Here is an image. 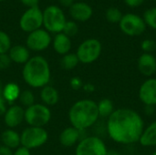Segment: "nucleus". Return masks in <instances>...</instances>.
<instances>
[{
  "mask_svg": "<svg viewBox=\"0 0 156 155\" xmlns=\"http://www.w3.org/2000/svg\"><path fill=\"white\" fill-rule=\"evenodd\" d=\"M79 63L80 61L76 53H68L62 56L60 59V66L63 69H66V70L74 69L78 66Z\"/></svg>",
  "mask_w": 156,
  "mask_h": 155,
  "instance_id": "obj_24",
  "label": "nucleus"
},
{
  "mask_svg": "<svg viewBox=\"0 0 156 155\" xmlns=\"http://www.w3.org/2000/svg\"><path fill=\"white\" fill-rule=\"evenodd\" d=\"M97 105L100 118L108 119L115 111L113 102L110 99H102L99 102H97Z\"/></svg>",
  "mask_w": 156,
  "mask_h": 155,
  "instance_id": "obj_23",
  "label": "nucleus"
},
{
  "mask_svg": "<svg viewBox=\"0 0 156 155\" xmlns=\"http://www.w3.org/2000/svg\"><path fill=\"white\" fill-rule=\"evenodd\" d=\"M106 130L109 137L116 143L129 145L139 143L144 130L142 116L133 109L115 110L107 119Z\"/></svg>",
  "mask_w": 156,
  "mask_h": 155,
  "instance_id": "obj_1",
  "label": "nucleus"
},
{
  "mask_svg": "<svg viewBox=\"0 0 156 155\" xmlns=\"http://www.w3.org/2000/svg\"><path fill=\"white\" fill-rule=\"evenodd\" d=\"M3 89H4V86H3L2 82L0 81V115H4L7 109L6 101L5 100V99L3 97Z\"/></svg>",
  "mask_w": 156,
  "mask_h": 155,
  "instance_id": "obj_33",
  "label": "nucleus"
},
{
  "mask_svg": "<svg viewBox=\"0 0 156 155\" xmlns=\"http://www.w3.org/2000/svg\"><path fill=\"white\" fill-rule=\"evenodd\" d=\"M140 73L147 78H152L156 73V58L152 53H143L137 61Z\"/></svg>",
  "mask_w": 156,
  "mask_h": 155,
  "instance_id": "obj_14",
  "label": "nucleus"
},
{
  "mask_svg": "<svg viewBox=\"0 0 156 155\" xmlns=\"http://www.w3.org/2000/svg\"><path fill=\"white\" fill-rule=\"evenodd\" d=\"M102 46L97 38H88L81 42L77 48L76 55L82 64H91L101 56Z\"/></svg>",
  "mask_w": 156,
  "mask_h": 155,
  "instance_id": "obj_7",
  "label": "nucleus"
},
{
  "mask_svg": "<svg viewBox=\"0 0 156 155\" xmlns=\"http://www.w3.org/2000/svg\"><path fill=\"white\" fill-rule=\"evenodd\" d=\"M83 84L84 83H83L82 79L79 77H73L69 80V86L74 90H79L82 89Z\"/></svg>",
  "mask_w": 156,
  "mask_h": 155,
  "instance_id": "obj_31",
  "label": "nucleus"
},
{
  "mask_svg": "<svg viewBox=\"0 0 156 155\" xmlns=\"http://www.w3.org/2000/svg\"><path fill=\"white\" fill-rule=\"evenodd\" d=\"M48 140V133L43 127L28 126L20 134L21 146L33 150L43 146Z\"/></svg>",
  "mask_w": 156,
  "mask_h": 155,
  "instance_id": "obj_6",
  "label": "nucleus"
},
{
  "mask_svg": "<svg viewBox=\"0 0 156 155\" xmlns=\"http://www.w3.org/2000/svg\"><path fill=\"white\" fill-rule=\"evenodd\" d=\"M121 10L117 7H110L105 12L106 19L111 23H119L122 17Z\"/></svg>",
  "mask_w": 156,
  "mask_h": 155,
  "instance_id": "obj_27",
  "label": "nucleus"
},
{
  "mask_svg": "<svg viewBox=\"0 0 156 155\" xmlns=\"http://www.w3.org/2000/svg\"><path fill=\"white\" fill-rule=\"evenodd\" d=\"M83 90L87 93H91L95 90V86L91 83H86V84H83V87H82Z\"/></svg>",
  "mask_w": 156,
  "mask_h": 155,
  "instance_id": "obj_38",
  "label": "nucleus"
},
{
  "mask_svg": "<svg viewBox=\"0 0 156 155\" xmlns=\"http://www.w3.org/2000/svg\"><path fill=\"white\" fill-rule=\"evenodd\" d=\"M11 59L8 56V53L0 54V69H6L11 65Z\"/></svg>",
  "mask_w": 156,
  "mask_h": 155,
  "instance_id": "obj_32",
  "label": "nucleus"
},
{
  "mask_svg": "<svg viewBox=\"0 0 156 155\" xmlns=\"http://www.w3.org/2000/svg\"><path fill=\"white\" fill-rule=\"evenodd\" d=\"M0 155H14V152L4 145L0 146Z\"/></svg>",
  "mask_w": 156,
  "mask_h": 155,
  "instance_id": "obj_37",
  "label": "nucleus"
},
{
  "mask_svg": "<svg viewBox=\"0 0 156 155\" xmlns=\"http://www.w3.org/2000/svg\"><path fill=\"white\" fill-rule=\"evenodd\" d=\"M92 14L91 6L85 2H74L69 7V15L75 21L86 22L92 16Z\"/></svg>",
  "mask_w": 156,
  "mask_h": 155,
  "instance_id": "obj_15",
  "label": "nucleus"
},
{
  "mask_svg": "<svg viewBox=\"0 0 156 155\" xmlns=\"http://www.w3.org/2000/svg\"><path fill=\"white\" fill-rule=\"evenodd\" d=\"M66 22L65 14L58 5H48L43 11V26L49 33H61Z\"/></svg>",
  "mask_w": 156,
  "mask_h": 155,
  "instance_id": "obj_4",
  "label": "nucleus"
},
{
  "mask_svg": "<svg viewBox=\"0 0 156 155\" xmlns=\"http://www.w3.org/2000/svg\"><path fill=\"white\" fill-rule=\"evenodd\" d=\"M43 26V11L38 7L27 8L19 19L20 28L27 33H31Z\"/></svg>",
  "mask_w": 156,
  "mask_h": 155,
  "instance_id": "obj_10",
  "label": "nucleus"
},
{
  "mask_svg": "<svg viewBox=\"0 0 156 155\" xmlns=\"http://www.w3.org/2000/svg\"><path fill=\"white\" fill-rule=\"evenodd\" d=\"M81 131L73 126L65 128L59 134V143L64 147H72L81 140Z\"/></svg>",
  "mask_w": 156,
  "mask_h": 155,
  "instance_id": "obj_16",
  "label": "nucleus"
},
{
  "mask_svg": "<svg viewBox=\"0 0 156 155\" xmlns=\"http://www.w3.org/2000/svg\"><path fill=\"white\" fill-rule=\"evenodd\" d=\"M40 99L44 105L55 106L59 100V94L56 88L50 85L43 87L40 90Z\"/></svg>",
  "mask_w": 156,
  "mask_h": 155,
  "instance_id": "obj_19",
  "label": "nucleus"
},
{
  "mask_svg": "<svg viewBox=\"0 0 156 155\" xmlns=\"http://www.w3.org/2000/svg\"><path fill=\"white\" fill-rule=\"evenodd\" d=\"M21 93L20 88L16 83L9 82L4 86L3 89V97L6 103H13L16 100H18L19 95Z\"/></svg>",
  "mask_w": 156,
  "mask_h": 155,
  "instance_id": "obj_22",
  "label": "nucleus"
},
{
  "mask_svg": "<svg viewBox=\"0 0 156 155\" xmlns=\"http://www.w3.org/2000/svg\"><path fill=\"white\" fill-rule=\"evenodd\" d=\"M20 2L24 5H26L27 8H31V7H37V6H38L39 0H20Z\"/></svg>",
  "mask_w": 156,
  "mask_h": 155,
  "instance_id": "obj_34",
  "label": "nucleus"
},
{
  "mask_svg": "<svg viewBox=\"0 0 156 155\" xmlns=\"http://www.w3.org/2000/svg\"><path fill=\"white\" fill-rule=\"evenodd\" d=\"M156 48V43L153 39H144L141 43V48L144 53H151Z\"/></svg>",
  "mask_w": 156,
  "mask_h": 155,
  "instance_id": "obj_30",
  "label": "nucleus"
},
{
  "mask_svg": "<svg viewBox=\"0 0 156 155\" xmlns=\"http://www.w3.org/2000/svg\"><path fill=\"white\" fill-rule=\"evenodd\" d=\"M154 106H144V113L146 115H153L154 112Z\"/></svg>",
  "mask_w": 156,
  "mask_h": 155,
  "instance_id": "obj_40",
  "label": "nucleus"
},
{
  "mask_svg": "<svg viewBox=\"0 0 156 155\" xmlns=\"http://www.w3.org/2000/svg\"><path fill=\"white\" fill-rule=\"evenodd\" d=\"M59 4L64 7H70L74 4V0H58Z\"/></svg>",
  "mask_w": 156,
  "mask_h": 155,
  "instance_id": "obj_39",
  "label": "nucleus"
},
{
  "mask_svg": "<svg viewBox=\"0 0 156 155\" xmlns=\"http://www.w3.org/2000/svg\"><path fill=\"white\" fill-rule=\"evenodd\" d=\"M107 155H121L119 152L115 151V150H108Z\"/></svg>",
  "mask_w": 156,
  "mask_h": 155,
  "instance_id": "obj_41",
  "label": "nucleus"
},
{
  "mask_svg": "<svg viewBox=\"0 0 156 155\" xmlns=\"http://www.w3.org/2000/svg\"><path fill=\"white\" fill-rule=\"evenodd\" d=\"M51 120V111L43 103H35L25 110L26 122L32 127H43Z\"/></svg>",
  "mask_w": 156,
  "mask_h": 155,
  "instance_id": "obj_5",
  "label": "nucleus"
},
{
  "mask_svg": "<svg viewBox=\"0 0 156 155\" xmlns=\"http://www.w3.org/2000/svg\"><path fill=\"white\" fill-rule=\"evenodd\" d=\"M52 46L56 53H58V55L64 56L69 53L72 43H71L70 37H69L68 36H66L65 34L61 32V33H58L55 35L52 40Z\"/></svg>",
  "mask_w": 156,
  "mask_h": 155,
  "instance_id": "obj_17",
  "label": "nucleus"
},
{
  "mask_svg": "<svg viewBox=\"0 0 156 155\" xmlns=\"http://www.w3.org/2000/svg\"><path fill=\"white\" fill-rule=\"evenodd\" d=\"M139 143L144 147L156 146V121L153 122L147 127H144Z\"/></svg>",
  "mask_w": 156,
  "mask_h": 155,
  "instance_id": "obj_20",
  "label": "nucleus"
},
{
  "mask_svg": "<svg viewBox=\"0 0 156 155\" xmlns=\"http://www.w3.org/2000/svg\"><path fill=\"white\" fill-rule=\"evenodd\" d=\"M79 32V26H78V24L75 22V21H68L66 22L64 27H63V30H62V33L65 34L66 36H68L69 37H74L77 35V33Z\"/></svg>",
  "mask_w": 156,
  "mask_h": 155,
  "instance_id": "obj_29",
  "label": "nucleus"
},
{
  "mask_svg": "<svg viewBox=\"0 0 156 155\" xmlns=\"http://www.w3.org/2000/svg\"><path fill=\"white\" fill-rule=\"evenodd\" d=\"M144 20L146 26L156 30V7L147 9L144 14Z\"/></svg>",
  "mask_w": 156,
  "mask_h": 155,
  "instance_id": "obj_26",
  "label": "nucleus"
},
{
  "mask_svg": "<svg viewBox=\"0 0 156 155\" xmlns=\"http://www.w3.org/2000/svg\"><path fill=\"white\" fill-rule=\"evenodd\" d=\"M108 148L102 139L98 136L82 138L77 144L75 155H107Z\"/></svg>",
  "mask_w": 156,
  "mask_h": 155,
  "instance_id": "obj_8",
  "label": "nucleus"
},
{
  "mask_svg": "<svg viewBox=\"0 0 156 155\" xmlns=\"http://www.w3.org/2000/svg\"><path fill=\"white\" fill-rule=\"evenodd\" d=\"M8 56L12 62L16 64H26L30 58V52L27 46L15 45L9 49Z\"/></svg>",
  "mask_w": 156,
  "mask_h": 155,
  "instance_id": "obj_18",
  "label": "nucleus"
},
{
  "mask_svg": "<svg viewBox=\"0 0 156 155\" xmlns=\"http://www.w3.org/2000/svg\"><path fill=\"white\" fill-rule=\"evenodd\" d=\"M52 42L50 33L46 29L39 28L28 34L26 45L29 50L32 51H43L47 49Z\"/></svg>",
  "mask_w": 156,
  "mask_h": 155,
  "instance_id": "obj_11",
  "label": "nucleus"
},
{
  "mask_svg": "<svg viewBox=\"0 0 156 155\" xmlns=\"http://www.w3.org/2000/svg\"><path fill=\"white\" fill-rule=\"evenodd\" d=\"M25 119V110L21 105H11L4 114V122L8 129L19 126Z\"/></svg>",
  "mask_w": 156,
  "mask_h": 155,
  "instance_id": "obj_13",
  "label": "nucleus"
},
{
  "mask_svg": "<svg viewBox=\"0 0 156 155\" xmlns=\"http://www.w3.org/2000/svg\"><path fill=\"white\" fill-rule=\"evenodd\" d=\"M99 118L97 102L90 99L76 101L69 111V121L71 126L81 132L92 127Z\"/></svg>",
  "mask_w": 156,
  "mask_h": 155,
  "instance_id": "obj_2",
  "label": "nucleus"
},
{
  "mask_svg": "<svg viewBox=\"0 0 156 155\" xmlns=\"http://www.w3.org/2000/svg\"><path fill=\"white\" fill-rule=\"evenodd\" d=\"M24 81L31 88L42 89L48 85L51 77L48 60L42 56H34L24 64L22 69Z\"/></svg>",
  "mask_w": 156,
  "mask_h": 155,
  "instance_id": "obj_3",
  "label": "nucleus"
},
{
  "mask_svg": "<svg viewBox=\"0 0 156 155\" xmlns=\"http://www.w3.org/2000/svg\"><path fill=\"white\" fill-rule=\"evenodd\" d=\"M18 101L20 102L21 106H25L27 108V107L35 104V96L31 90H25L21 91L19 98H18Z\"/></svg>",
  "mask_w": 156,
  "mask_h": 155,
  "instance_id": "obj_25",
  "label": "nucleus"
},
{
  "mask_svg": "<svg viewBox=\"0 0 156 155\" xmlns=\"http://www.w3.org/2000/svg\"><path fill=\"white\" fill-rule=\"evenodd\" d=\"M11 47V39L9 36L5 31L0 30V54L8 53Z\"/></svg>",
  "mask_w": 156,
  "mask_h": 155,
  "instance_id": "obj_28",
  "label": "nucleus"
},
{
  "mask_svg": "<svg viewBox=\"0 0 156 155\" xmlns=\"http://www.w3.org/2000/svg\"><path fill=\"white\" fill-rule=\"evenodd\" d=\"M144 1L145 0H124V3L130 7H138L143 5Z\"/></svg>",
  "mask_w": 156,
  "mask_h": 155,
  "instance_id": "obj_35",
  "label": "nucleus"
},
{
  "mask_svg": "<svg viewBox=\"0 0 156 155\" xmlns=\"http://www.w3.org/2000/svg\"><path fill=\"white\" fill-rule=\"evenodd\" d=\"M151 155H156V151L155 152H154V153H152Z\"/></svg>",
  "mask_w": 156,
  "mask_h": 155,
  "instance_id": "obj_42",
  "label": "nucleus"
},
{
  "mask_svg": "<svg viewBox=\"0 0 156 155\" xmlns=\"http://www.w3.org/2000/svg\"><path fill=\"white\" fill-rule=\"evenodd\" d=\"M121 30L127 36L136 37L142 35L145 29L146 25L142 16L128 13L122 16L121 21L119 22Z\"/></svg>",
  "mask_w": 156,
  "mask_h": 155,
  "instance_id": "obj_9",
  "label": "nucleus"
},
{
  "mask_svg": "<svg viewBox=\"0 0 156 155\" xmlns=\"http://www.w3.org/2000/svg\"><path fill=\"white\" fill-rule=\"evenodd\" d=\"M1 141L3 145L8 147L11 150H16L19 146L20 143V134L16 132L14 129H6L1 134Z\"/></svg>",
  "mask_w": 156,
  "mask_h": 155,
  "instance_id": "obj_21",
  "label": "nucleus"
},
{
  "mask_svg": "<svg viewBox=\"0 0 156 155\" xmlns=\"http://www.w3.org/2000/svg\"><path fill=\"white\" fill-rule=\"evenodd\" d=\"M14 155H31L30 150L23 147V146H19L18 148H16L14 152Z\"/></svg>",
  "mask_w": 156,
  "mask_h": 155,
  "instance_id": "obj_36",
  "label": "nucleus"
},
{
  "mask_svg": "<svg viewBox=\"0 0 156 155\" xmlns=\"http://www.w3.org/2000/svg\"><path fill=\"white\" fill-rule=\"evenodd\" d=\"M138 96L144 106L156 107V78H148L142 83Z\"/></svg>",
  "mask_w": 156,
  "mask_h": 155,
  "instance_id": "obj_12",
  "label": "nucleus"
},
{
  "mask_svg": "<svg viewBox=\"0 0 156 155\" xmlns=\"http://www.w3.org/2000/svg\"><path fill=\"white\" fill-rule=\"evenodd\" d=\"M3 1H5V0H0V2H3Z\"/></svg>",
  "mask_w": 156,
  "mask_h": 155,
  "instance_id": "obj_43",
  "label": "nucleus"
},
{
  "mask_svg": "<svg viewBox=\"0 0 156 155\" xmlns=\"http://www.w3.org/2000/svg\"><path fill=\"white\" fill-rule=\"evenodd\" d=\"M154 1H156V0H154Z\"/></svg>",
  "mask_w": 156,
  "mask_h": 155,
  "instance_id": "obj_44",
  "label": "nucleus"
}]
</instances>
